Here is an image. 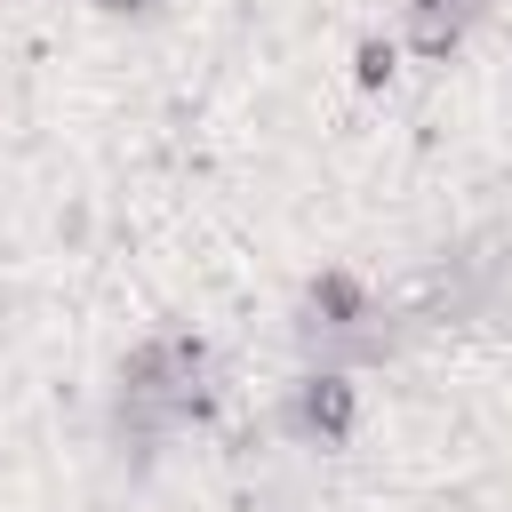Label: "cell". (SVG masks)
I'll return each mask as SVG.
<instances>
[{
    "mask_svg": "<svg viewBox=\"0 0 512 512\" xmlns=\"http://www.w3.org/2000/svg\"><path fill=\"white\" fill-rule=\"evenodd\" d=\"M392 72H400V40L392 32H360L352 40V88H392Z\"/></svg>",
    "mask_w": 512,
    "mask_h": 512,
    "instance_id": "obj_5",
    "label": "cell"
},
{
    "mask_svg": "<svg viewBox=\"0 0 512 512\" xmlns=\"http://www.w3.org/2000/svg\"><path fill=\"white\" fill-rule=\"evenodd\" d=\"M184 424H216V352L200 328H152L120 352L112 440H120V456L152 464V448Z\"/></svg>",
    "mask_w": 512,
    "mask_h": 512,
    "instance_id": "obj_1",
    "label": "cell"
},
{
    "mask_svg": "<svg viewBox=\"0 0 512 512\" xmlns=\"http://www.w3.org/2000/svg\"><path fill=\"white\" fill-rule=\"evenodd\" d=\"M88 8H96L104 24H152V16L168 8V0H88Z\"/></svg>",
    "mask_w": 512,
    "mask_h": 512,
    "instance_id": "obj_6",
    "label": "cell"
},
{
    "mask_svg": "<svg viewBox=\"0 0 512 512\" xmlns=\"http://www.w3.org/2000/svg\"><path fill=\"white\" fill-rule=\"evenodd\" d=\"M464 8H472V16H488V0H464Z\"/></svg>",
    "mask_w": 512,
    "mask_h": 512,
    "instance_id": "obj_7",
    "label": "cell"
},
{
    "mask_svg": "<svg viewBox=\"0 0 512 512\" xmlns=\"http://www.w3.org/2000/svg\"><path fill=\"white\" fill-rule=\"evenodd\" d=\"M296 344H304V360L360 368V360H392L408 344V328L352 264H320L304 280V296H296Z\"/></svg>",
    "mask_w": 512,
    "mask_h": 512,
    "instance_id": "obj_2",
    "label": "cell"
},
{
    "mask_svg": "<svg viewBox=\"0 0 512 512\" xmlns=\"http://www.w3.org/2000/svg\"><path fill=\"white\" fill-rule=\"evenodd\" d=\"M472 24H480V16H472L464 0H400V32H392V40H400L416 64H448V56L472 40Z\"/></svg>",
    "mask_w": 512,
    "mask_h": 512,
    "instance_id": "obj_4",
    "label": "cell"
},
{
    "mask_svg": "<svg viewBox=\"0 0 512 512\" xmlns=\"http://www.w3.org/2000/svg\"><path fill=\"white\" fill-rule=\"evenodd\" d=\"M280 432L296 448H320V456H344L352 432H360V384L352 368H328V360H304L288 400H280Z\"/></svg>",
    "mask_w": 512,
    "mask_h": 512,
    "instance_id": "obj_3",
    "label": "cell"
}]
</instances>
